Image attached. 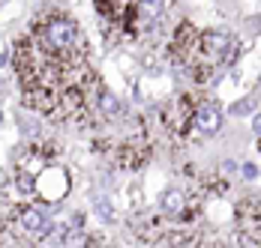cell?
<instances>
[{
	"label": "cell",
	"mask_w": 261,
	"mask_h": 248,
	"mask_svg": "<svg viewBox=\"0 0 261 248\" xmlns=\"http://www.w3.org/2000/svg\"><path fill=\"white\" fill-rule=\"evenodd\" d=\"M30 39L45 54L63 63H87V42L81 36V27L66 12L51 9V12L36 15V21L30 27Z\"/></svg>",
	"instance_id": "1"
},
{
	"label": "cell",
	"mask_w": 261,
	"mask_h": 248,
	"mask_svg": "<svg viewBox=\"0 0 261 248\" xmlns=\"http://www.w3.org/2000/svg\"><path fill=\"white\" fill-rule=\"evenodd\" d=\"M3 230H9L15 239H24V242H42V239L51 236L54 224L45 219V212H42L39 206H33V203H18V206L9 209Z\"/></svg>",
	"instance_id": "2"
},
{
	"label": "cell",
	"mask_w": 261,
	"mask_h": 248,
	"mask_svg": "<svg viewBox=\"0 0 261 248\" xmlns=\"http://www.w3.org/2000/svg\"><path fill=\"white\" fill-rule=\"evenodd\" d=\"M192 111H195V99L189 93H180L168 105H162L159 111V120H162V129L171 135V138H186L192 132Z\"/></svg>",
	"instance_id": "3"
},
{
	"label": "cell",
	"mask_w": 261,
	"mask_h": 248,
	"mask_svg": "<svg viewBox=\"0 0 261 248\" xmlns=\"http://www.w3.org/2000/svg\"><path fill=\"white\" fill-rule=\"evenodd\" d=\"M192 129L201 135H216L222 129V108L213 99H195V111H192Z\"/></svg>",
	"instance_id": "4"
},
{
	"label": "cell",
	"mask_w": 261,
	"mask_h": 248,
	"mask_svg": "<svg viewBox=\"0 0 261 248\" xmlns=\"http://www.w3.org/2000/svg\"><path fill=\"white\" fill-rule=\"evenodd\" d=\"M237 227H240V239L261 245V206L246 200L237 206Z\"/></svg>",
	"instance_id": "5"
},
{
	"label": "cell",
	"mask_w": 261,
	"mask_h": 248,
	"mask_svg": "<svg viewBox=\"0 0 261 248\" xmlns=\"http://www.w3.org/2000/svg\"><path fill=\"white\" fill-rule=\"evenodd\" d=\"M162 215L168 219V222H186L189 219V206H192V200L183 195L180 189H168L165 195H162Z\"/></svg>",
	"instance_id": "6"
},
{
	"label": "cell",
	"mask_w": 261,
	"mask_h": 248,
	"mask_svg": "<svg viewBox=\"0 0 261 248\" xmlns=\"http://www.w3.org/2000/svg\"><path fill=\"white\" fill-rule=\"evenodd\" d=\"M96 3V9H99V15H102L108 24H120V18H123V12H126V6H129L132 0H93Z\"/></svg>",
	"instance_id": "7"
}]
</instances>
